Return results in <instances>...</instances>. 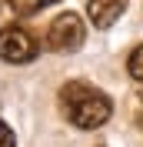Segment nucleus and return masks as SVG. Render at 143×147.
<instances>
[{
	"instance_id": "obj_1",
	"label": "nucleus",
	"mask_w": 143,
	"mask_h": 147,
	"mask_svg": "<svg viewBox=\"0 0 143 147\" xmlns=\"http://www.w3.org/2000/svg\"><path fill=\"white\" fill-rule=\"evenodd\" d=\"M60 110L73 127L97 130V127H103L110 120L113 104H110V97L103 90H97V87H90L83 80H73V84H67L60 90Z\"/></svg>"
},
{
	"instance_id": "obj_2",
	"label": "nucleus",
	"mask_w": 143,
	"mask_h": 147,
	"mask_svg": "<svg viewBox=\"0 0 143 147\" xmlns=\"http://www.w3.org/2000/svg\"><path fill=\"white\" fill-rule=\"evenodd\" d=\"M83 37H87L83 20L77 17V13H60V17H53L50 27H47V47L57 50V54H70V50H77V47L83 44Z\"/></svg>"
},
{
	"instance_id": "obj_3",
	"label": "nucleus",
	"mask_w": 143,
	"mask_h": 147,
	"mask_svg": "<svg viewBox=\"0 0 143 147\" xmlns=\"http://www.w3.org/2000/svg\"><path fill=\"white\" fill-rule=\"evenodd\" d=\"M37 54H40V47H37L30 30L17 27V24L0 30V60H7V64H30Z\"/></svg>"
},
{
	"instance_id": "obj_4",
	"label": "nucleus",
	"mask_w": 143,
	"mask_h": 147,
	"mask_svg": "<svg viewBox=\"0 0 143 147\" xmlns=\"http://www.w3.org/2000/svg\"><path fill=\"white\" fill-rule=\"evenodd\" d=\"M123 10H126V0H90V3H87L90 20H93V27H100V30L113 27Z\"/></svg>"
},
{
	"instance_id": "obj_5",
	"label": "nucleus",
	"mask_w": 143,
	"mask_h": 147,
	"mask_svg": "<svg viewBox=\"0 0 143 147\" xmlns=\"http://www.w3.org/2000/svg\"><path fill=\"white\" fill-rule=\"evenodd\" d=\"M10 10L17 13V17H33V13H40L43 7H50V3H60V0H7Z\"/></svg>"
},
{
	"instance_id": "obj_6",
	"label": "nucleus",
	"mask_w": 143,
	"mask_h": 147,
	"mask_svg": "<svg viewBox=\"0 0 143 147\" xmlns=\"http://www.w3.org/2000/svg\"><path fill=\"white\" fill-rule=\"evenodd\" d=\"M126 70H130L133 80H143V44L133 47V54L126 57Z\"/></svg>"
},
{
	"instance_id": "obj_7",
	"label": "nucleus",
	"mask_w": 143,
	"mask_h": 147,
	"mask_svg": "<svg viewBox=\"0 0 143 147\" xmlns=\"http://www.w3.org/2000/svg\"><path fill=\"white\" fill-rule=\"evenodd\" d=\"M0 147H17V137H13V130L7 127V120H0Z\"/></svg>"
},
{
	"instance_id": "obj_8",
	"label": "nucleus",
	"mask_w": 143,
	"mask_h": 147,
	"mask_svg": "<svg viewBox=\"0 0 143 147\" xmlns=\"http://www.w3.org/2000/svg\"><path fill=\"white\" fill-rule=\"evenodd\" d=\"M136 124H140V130H143V94H140V107H136Z\"/></svg>"
}]
</instances>
